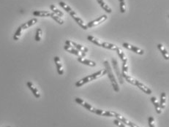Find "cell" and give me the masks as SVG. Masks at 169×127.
I'll return each instance as SVG.
<instances>
[{
  "label": "cell",
  "instance_id": "6da1fadb",
  "mask_svg": "<svg viewBox=\"0 0 169 127\" xmlns=\"http://www.w3.org/2000/svg\"><path fill=\"white\" fill-rule=\"evenodd\" d=\"M103 63L105 67V70H106V74H108V77H109L110 80H111L113 88H114V90L116 92H119V84H118L117 81H116V78H115L114 75V73H113L112 69H111L109 63H108V61H104Z\"/></svg>",
  "mask_w": 169,
  "mask_h": 127
},
{
  "label": "cell",
  "instance_id": "7a4b0ae2",
  "mask_svg": "<svg viewBox=\"0 0 169 127\" xmlns=\"http://www.w3.org/2000/svg\"><path fill=\"white\" fill-rule=\"evenodd\" d=\"M125 78L126 79V80L128 82V83H131V84H133V85H134V86H138L141 90L142 91H143L144 93H146V94H152V91L150 88H148V87H146L145 85H143V83H141V82L139 81V80L133 78V77H131V76L127 75V76H125Z\"/></svg>",
  "mask_w": 169,
  "mask_h": 127
},
{
  "label": "cell",
  "instance_id": "3957f363",
  "mask_svg": "<svg viewBox=\"0 0 169 127\" xmlns=\"http://www.w3.org/2000/svg\"><path fill=\"white\" fill-rule=\"evenodd\" d=\"M65 43H66V45H67V46H71V47H73V48H75V49H77L78 51H80L81 53H82L83 54L85 55V56H86V53H87L89 50V49L87 48V47L82 46L81 45L78 44V43H76V42H73V41L66 40Z\"/></svg>",
  "mask_w": 169,
  "mask_h": 127
},
{
  "label": "cell",
  "instance_id": "277c9868",
  "mask_svg": "<svg viewBox=\"0 0 169 127\" xmlns=\"http://www.w3.org/2000/svg\"><path fill=\"white\" fill-rule=\"evenodd\" d=\"M69 13H70V15H71L72 16V18H73V19L75 20V21H76V23H78V25H79L80 26H81V28H82V29H88V28H87V25L85 24V23H84V21H83V20L81 19V18H80V17H78V15H77L76 13H75V12H74V11L73 10H70V11H69Z\"/></svg>",
  "mask_w": 169,
  "mask_h": 127
},
{
  "label": "cell",
  "instance_id": "5b68a950",
  "mask_svg": "<svg viewBox=\"0 0 169 127\" xmlns=\"http://www.w3.org/2000/svg\"><path fill=\"white\" fill-rule=\"evenodd\" d=\"M112 64H113V67H114V69L115 72H116L118 79H119V83H120V84H123L124 83L123 77H122V73L120 72V70H119V66H118L117 61H116L114 58H113L112 59Z\"/></svg>",
  "mask_w": 169,
  "mask_h": 127
},
{
  "label": "cell",
  "instance_id": "8992f818",
  "mask_svg": "<svg viewBox=\"0 0 169 127\" xmlns=\"http://www.w3.org/2000/svg\"><path fill=\"white\" fill-rule=\"evenodd\" d=\"M107 18H108V17H107L106 15H102V16L99 17V18H97V19L94 20V21H90L89 23H88V24L87 25V28H90V27H93V26H98V25L100 24L101 23L104 22L105 20H107Z\"/></svg>",
  "mask_w": 169,
  "mask_h": 127
},
{
  "label": "cell",
  "instance_id": "52a82bcc",
  "mask_svg": "<svg viewBox=\"0 0 169 127\" xmlns=\"http://www.w3.org/2000/svg\"><path fill=\"white\" fill-rule=\"evenodd\" d=\"M75 101H76V102L78 103V104H81V106H83L84 108H85L86 109H87L89 111H90V112L94 113H95V110H96V109H95V108H93V107L91 105V104H89V103L86 102L85 101H84V100L78 98V97H77V98L75 99Z\"/></svg>",
  "mask_w": 169,
  "mask_h": 127
},
{
  "label": "cell",
  "instance_id": "ba28073f",
  "mask_svg": "<svg viewBox=\"0 0 169 127\" xmlns=\"http://www.w3.org/2000/svg\"><path fill=\"white\" fill-rule=\"evenodd\" d=\"M64 48L66 51L69 52V53H72V54L75 55V56H78V57H84V56H85V55H84L82 53L78 51L77 49L71 47V46H67V45H65V46H64Z\"/></svg>",
  "mask_w": 169,
  "mask_h": 127
},
{
  "label": "cell",
  "instance_id": "9c48e42d",
  "mask_svg": "<svg viewBox=\"0 0 169 127\" xmlns=\"http://www.w3.org/2000/svg\"><path fill=\"white\" fill-rule=\"evenodd\" d=\"M95 113L97 114V115H101V116H107V117H115L116 115V113L114 112V111L103 110L99 109H96Z\"/></svg>",
  "mask_w": 169,
  "mask_h": 127
},
{
  "label": "cell",
  "instance_id": "30bf717a",
  "mask_svg": "<svg viewBox=\"0 0 169 127\" xmlns=\"http://www.w3.org/2000/svg\"><path fill=\"white\" fill-rule=\"evenodd\" d=\"M123 47L125 48L128 49V50H133V52H135L136 53H138L139 55H143L144 53V51H143L142 49L136 47V46H131V45L128 44V43H123Z\"/></svg>",
  "mask_w": 169,
  "mask_h": 127
},
{
  "label": "cell",
  "instance_id": "8fae6325",
  "mask_svg": "<svg viewBox=\"0 0 169 127\" xmlns=\"http://www.w3.org/2000/svg\"><path fill=\"white\" fill-rule=\"evenodd\" d=\"M54 61H55V64H56V70H57V72H58L59 75H63V73H64V71H63L62 64L60 59L58 57V56H55Z\"/></svg>",
  "mask_w": 169,
  "mask_h": 127
},
{
  "label": "cell",
  "instance_id": "7c38bea8",
  "mask_svg": "<svg viewBox=\"0 0 169 127\" xmlns=\"http://www.w3.org/2000/svg\"><path fill=\"white\" fill-rule=\"evenodd\" d=\"M78 61L80 63L83 64H85V65L90 66V67H95V66H96V63H95V62L89 60V59H85V58L84 57H78Z\"/></svg>",
  "mask_w": 169,
  "mask_h": 127
},
{
  "label": "cell",
  "instance_id": "4fadbf2b",
  "mask_svg": "<svg viewBox=\"0 0 169 127\" xmlns=\"http://www.w3.org/2000/svg\"><path fill=\"white\" fill-rule=\"evenodd\" d=\"M105 75H106V70H100V71L94 73V74L91 75H89V76H90V78H91V81H92V80H96V79L99 78V77H102V76Z\"/></svg>",
  "mask_w": 169,
  "mask_h": 127
},
{
  "label": "cell",
  "instance_id": "5bb4252c",
  "mask_svg": "<svg viewBox=\"0 0 169 127\" xmlns=\"http://www.w3.org/2000/svg\"><path fill=\"white\" fill-rule=\"evenodd\" d=\"M26 85H27L28 88H29V89H30L31 91H32V92L33 93L34 96H35V97H36V98H40V93L38 92L37 89V88H35V86H34L33 84H32V83H31L30 81H29V82H27V83H26Z\"/></svg>",
  "mask_w": 169,
  "mask_h": 127
},
{
  "label": "cell",
  "instance_id": "9a60e30c",
  "mask_svg": "<svg viewBox=\"0 0 169 127\" xmlns=\"http://www.w3.org/2000/svg\"><path fill=\"white\" fill-rule=\"evenodd\" d=\"M37 22V18H32V19H31L30 21H27L26 23H24V24H22L21 26V27L22 28V29H28L29 27H30V26H33L34 24H35Z\"/></svg>",
  "mask_w": 169,
  "mask_h": 127
},
{
  "label": "cell",
  "instance_id": "2e32d148",
  "mask_svg": "<svg viewBox=\"0 0 169 127\" xmlns=\"http://www.w3.org/2000/svg\"><path fill=\"white\" fill-rule=\"evenodd\" d=\"M97 2L100 4V7L103 9L105 10V11H106L108 13H111L112 10H111V8L104 2V0H97Z\"/></svg>",
  "mask_w": 169,
  "mask_h": 127
},
{
  "label": "cell",
  "instance_id": "e0dca14e",
  "mask_svg": "<svg viewBox=\"0 0 169 127\" xmlns=\"http://www.w3.org/2000/svg\"><path fill=\"white\" fill-rule=\"evenodd\" d=\"M101 47L109 49V50H116L119 47L116 46V45L114 44H111V43H108V42H102V46Z\"/></svg>",
  "mask_w": 169,
  "mask_h": 127
},
{
  "label": "cell",
  "instance_id": "ac0fdd59",
  "mask_svg": "<svg viewBox=\"0 0 169 127\" xmlns=\"http://www.w3.org/2000/svg\"><path fill=\"white\" fill-rule=\"evenodd\" d=\"M151 101H152V104H154V108H155L156 112H157L158 114L161 113V112H162L161 108H160V104H159L158 101H157V99H156V97H151Z\"/></svg>",
  "mask_w": 169,
  "mask_h": 127
},
{
  "label": "cell",
  "instance_id": "d6986e66",
  "mask_svg": "<svg viewBox=\"0 0 169 127\" xmlns=\"http://www.w3.org/2000/svg\"><path fill=\"white\" fill-rule=\"evenodd\" d=\"M157 48H158V49L160 50V51L161 52V53L163 54V57H164V59H166V60H168V59H169L168 52V50H166V49L164 47H163V45L158 44V45H157Z\"/></svg>",
  "mask_w": 169,
  "mask_h": 127
},
{
  "label": "cell",
  "instance_id": "ffe728a7",
  "mask_svg": "<svg viewBox=\"0 0 169 127\" xmlns=\"http://www.w3.org/2000/svg\"><path fill=\"white\" fill-rule=\"evenodd\" d=\"M91 81V78H90V76H87V77H84L83 79H81V80H80L79 81L77 82L76 83H75V86L76 87H81L82 86H84V84H86V83H89V82Z\"/></svg>",
  "mask_w": 169,
  "mask_h": 127
},
{
  "label": "cell",
  "instance_id": "44dd1931",
  "mask_svg": "<svg viewBox=\"0 0 169 127\" xmlns=\"http://www.w3.org/2000/svg\"><path fill=\"white\" fill-rule=\"evenodd\" d=\"M33 15L37 17H48L50 16L51 12L48 11H34Z\"/></svg>",
  "mask_w": 169,
  "mask_h": 127
},
{
  "label": "cell",
  "instance_id": "7402d4cb",
  "mask_svg": "<svg viewBox=\"0 0 169 127\" xmlns=\"http://www.w3.org/2000/svg\"><path fill=\"white\" fill-rule=\"evenodd\" d=\"M87 39H88V40H89L90 42H91L92 43H94L95 45H97L98 46H102V42L100 40H99L98 39H97V38H95V37L93 36H91V35H89V36L87 37Z\"/></svg>",
  "mask_w": 169,
  "mask_h": 127
},
{
  "label": "cell",
  "instance_id": "603a6c76",
  "mask_svg": "<svg viewBox=\"0 0 169 127\" xmlns=\"http://www.w3.org/2000/svg\"><path fill=\"white\" fill-rule=\"evenodd\" d=\"M122 77H125V76L128 75V64L127 61L123 62L122 64Z\"/></svg>",
  "mask_w": 169,
  "mask_h": 127
},
{
  "label": "cell",
  "instance_id": "cb8c5ba5",
  "mask_svg": "<svg viewBox=\"0 0 169 127\" xmlns=\"http://www.w3.org/2000/svg\"><path fill=\"white\" fill-rule=\"evenodd\" d=\"M166 94L165 92H163L160 96V106L161 109H164L166 108Z\"/></svg>",
  "mask_w": 169,
  "mask_h": 127
},
{
  "label": "cell",
  "instance_id": "d4e9b609",
  "mask_svg": "<svg viewBox=\"0 0 169 127\" xmlns=\"http://www.w3.org/2000/svg\"><path fill=\"white\" fill-rule=\"evenodd\" d=\"M50 8H51V11H53V13H54L55 15H58L59 17H62V16H63V15H64V14H63V12H62V11H60V10L57 9L55 5H51L50 6Z\"/></svg>",
  "mask_w": 169,
  "mask_h": 127
},
{
  "label": "cell",
  "instance_id": "484cf974",
  "mask_svg": "<svg viewBox=\"0 0 169 127\" xmlns=\"http://www.w3.org/2000/svg\"><path fill=\"white\" fill-rule=\"evenodd\" d=\"M50 17H51L52 18H53V20H54V21H56V22H57V23H60V24H63V23H64V21H63V20L61 18H60V17H59L58 15H55L54 13H51V15H50Z\"/></svg>",
  "mask_w": 169,
  "mask_h": 127
},
{
  "label": "cell",
  "instance_id": "4316f807",
  "mask_svg": "<svg viewBox=\"0 0 169 127\" xmlns=\"http://www.w3.org/2000/svg\"><path fill=\"white\" fill-rule=\"evenodd\" d=\"M116 51H117V53H118V56H119V58L121 59V60L122 61H127V59L126 56H125V54L124 53V52L122 51V50H121L120 48H118L117 50H116Z\"/></svg>",
  "mask_w": 169,
  "mask_h": 127
},
{
  "label": "cell",
  "instance_id": "83f0119b",
  "mask_svg": "<svg viewBox=\"0 0 169 127\" xmlns=\"http://www.w3.org/2000/svg\"><path fill=\"white\" fill-rule=\"evenodd\" d=\"M22 28L21 27V26H19V27L18 28V29L16 30V32H15V33L13 35V39L14 40H18V39H19V37H20L21 35V32H22Z\"/></svg>",
  "mask_w": 169,
  "mask_h": 127
},
{
  "label": "cell",
  "instance_id": "f1b7e54d",
  "mask_svg": "<svg viewBox=\"0 0 169 127\" xmlns=\"http://www.w3.org/2000/svg\"><path fill=\"white\" fill-rule=\"evenodd\" d=\"M41 36H42V30L41 29L38 28L36 31V35H35V40L37 42H40V39H41Z\"/></svg>",
  "mask_w": 169,
  "mask_h": 127
},
{
  "label": "cell",
  "instance_id": "f546056e",
  "mask_svg": "<svg viewBox=\"0 0 169 127\" xmlns=\"http://www.w3.org/2000/svg\"><path fill=\"white\" fill-rule=\"evenodd\" d=\"M119 6H120V11L122 13H124L126 11V5H125V0H119Z\"/></svg>",
  "mask_w": 169,
  "mask_h": 127
},
{
  "label": "cell",
  "instance_id": "4dcf8cb0",
  "mask_svg": "<svg viewBox=\"0 0 169 127\" xmlns=\"http://www.w3.org/2000/svg\"><path fill=\"white\" fill-rule=\"evenodd\" d=\"M148 124H149V127H155V125H154V119L152 116L149 117V118H148Z\"/></svg>",
  "mask_w": 169,
  "mask_h": 127
},
{
  "label": "cell",
  "instance_id": "1f68e13d",
  "mask_svg": "<svg viewBox=\"0 0 169 127\" xmlns=\"http://www.w3.org/2000/svg\"><path fill=\"white\" fill-rule=\"evenodd\" d=\"M113 122H114V124L115 125H116L119 127H126V126H125L123 123L121 122V121H119L118 119H115L114 121H113Z\"/></svg>",
  "mask_w": 169,
  "mask_h": 127
},
{
  "label": "cell",
  "instance_id": "d6a6232c",
  "mask_svg": "<svg viewBox=\"0 0 169 127\" xmlns=\"http://www.w3.org/2000/svg\"><path fill=\"white\" fill-rule=\"evenodd\" d=\"M127 126H129L130 127H139V126L136 125V124H133V123H132V122H130V121H129V122H128Z\"/></svg>",
  "mask_w": 169,
  "mask_h": 127
},
{
  "label": "cell",
  "instance_id": "836d02e7",
  "mask_svg": "<svg viewBox=\"0 0 169 127\" xmlns=\"http://www.w3.org/2000/svg\"><path fill=\"white\" fill-rule=\"evenodd\" d=\"M7 127H10V126H7Z\"/></svg>",
  "mask_w": 169,
  "mask_h": 127
}]
</instances>
